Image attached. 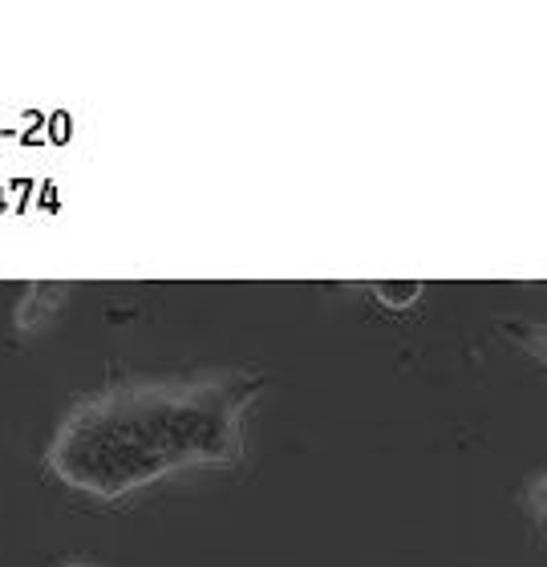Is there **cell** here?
Here are the masks:
<instances>
[{
	"label": "cell",
	"mask_w": 547,
	"mask_h": 567,
	"mask_svg": "<svg viewBox=\"0 0 547 567\" xmlns=\"http://www.w3.org/2000/svg\"><path fill=\"white\" fill-rule=\"evenodd\" d=\"M264 378L227 369L195 381H114L85 393L49 442V471L70 491L114 503L183 466H236L244 414Z\"/></svg>",
	"instance_id": "1"
},
{
	"label": "cell",
	"mask_w": 547,
	"mask_h": 567,
	"mask_svg": "<svg viewBox=\"0 0 547 567\" xmlns=\"http://www.w3.org/2000/svg\"><path fill=\"white\" fill-rule=\"evenodd\" d=\"M65 284H29V292L21 296V305H17V312H12V324L24 332H37V329H45L49 320L61 312V300H65Z\"/></svg>",
	"instance_id": "2"
},
{
	"label": "cell",
	"mask_w": 547,
	"mask_h": 567,
	"mask_svg": "<svg viewBox=\"0 0 547 567\" xmlns=\"http://www.w3.org/2000/svg\"><path fill=\"white\" fill-rule=\"evenodd\" d=\"M503 332H507L519 349H527V353L539 357V361L547 365V324H544V320L512 317V320H503Z\"/></svg>",
	"instance_id": "3"
},
{
	"label": "cell",
	"mask_w": 547,
	"mask_h": 567,
	"mask_svg": "<svg viewBox=\"0 0 547 567\" xmlns=\"http://www.w3.org/2000/svg\"><path fill=\"white\" fill-rule=\"evenodd\" d=\"M426 292V284L422 280H378L373 284V296H378V305L393 308V312H405V308H414Z\"/></svg>",
	"instance_id": "4"
},
{
	"label": "cell",
	"mask_w": 547,
	"mask_h": 567,
	"mask_svg": "<svg viewBox=\"0 0 547 567\" xmlns=\"http://www.w3.org/2000/svg\"><path fill=\"white\" fill-rule=\"evenodd\" d=\"M531 503H536L539 515H547V474H544V478H539L536 486H531Z\"/></svg>",
	"instance_id": "5"
},
{
	"label": "cell",
	"mask_w": 547,
	"mask_h": 567,
	"mask_svg": "<svg viewBox=\"0 0 547 567\" xmlns=\"http://www.w3.org/2000/svg\"><path fill=\"white\" fill-rule=\"evenodd\" d=\"M61 567H97L94 559H70V564H61Z\"/></svg>",
	"instance_id": "6"
}]
</instances>
